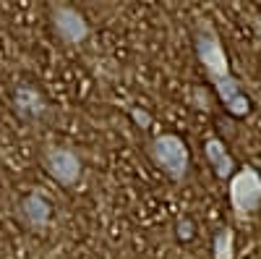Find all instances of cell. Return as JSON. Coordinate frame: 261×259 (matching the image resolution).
<instances>
[{
	"instance_id": "obj_1",
	"label": "cell",
	"mask_w": 261,
	"mask_h": 259,
	"mask_svg": "<svg viewBox=\"0 0 261 259\" xmlns=\"http://www.w3.org/2000/svg\"><path fill=\"white\" fill-rule=\"evenodd\" d=\"M146 157L157 170H162L172 183H183L191 168V149L178 134H160L146 142Z\"/></svg>"
},
{
	"instance_id": "obj_2",
	"label": "cell",
	"mask_w": 261,
	"mask_h": 259,
	"mask_svg": "<svg viewBox=\"0 0 261 259\" xmlns=\"http://www.w3.org/2000/svg\"><path fill=\"white\" fill-rule=\"evenodd\" d=\"M193 53H196V58H199V63H201V68H204L209 84L232 76L230 58L225 53V45H222L220 34H217V29L209 24L206 18H201L199 24L193 27Z\"/></svg>"
},
{
	"instance_id": "obj_3",
	"label": "cell",
	"mask_w": 261,
	"mask_h": 259,
	"mask_svg": "<svg viewBox=\"0 0 261 259\" xmlns=\"http://www.w3.org/2000/svg\"><path fill=\"white\" fill-rule=\"evenodd\" d=\"M230 207L238 218H248L261 207V173L251 165L235 170V176L227 181Z\"/></svg>"
},
{
	"instance_id": "obj_4",
	"label": "cell",
	"mask_w": 261,
	"mask_h": 259,
	"mask_svg": "<svg viewBox=\"0 0 261 259\" xmlns=\"http://www.w3.org/2000/svg\"><path fill=\"white\" fill-rule=\"evenodd\" d=\"M47 18H50L53 34L63 42V45L76 48V45L89 39V34H92V27H89V21H86V16L68 3H50Z\"/></svg>"
},
{
	"instance_id": "obj_5",
	"label": "cell",
	"mask_w": 261,
	"mask_h": 259,
	"mask_svg": "<svg viewBox=\"0 0 261 259\" xmlns=\"http://www.w3.org/2000/svg\"><path fill=\"white\" fill-rule=\"evenodd\" d=\"M42 168L58 186H65V189L76 186L84 173V162L79 152L73 147H60V144L42 149Z\"/></svg>"
},
{
	"instance_id": "obj_6",
	"label": "cell",
	"mask_w": 261,
	"mask_h": 259,
	"mask_svg": "<svg viewBox=\"0 0 261 259\" xmlns=\"http://www.w3.org/2000/svg\"><path fill=\"white\" fill-rule=\"evenodd\" d=\"M11 105H13V113L29 123H37L50 113V102L45 92L34 84H18L11 95Z\"/></svg>"
},
{
	"instance_id": "obj_7",
	"label": "cell",
	"mask_w": 261,
	"mask_h": 259,
	"mask_svg": "<svg viewBox=\"0 0 261 259\" xmlns=\"http://www.w3.org/2000/svg\"><path fill=\"white\" fill-rule=\"evenodd\" d=\"M16 218L29 230H45L53 223V204L45 194L32 191L27 197H21V202L16 207Z\"/></svg>"
},
{
	"instance_id": "obj_8",
	"label": "cell",
	"mask_w": 261,
	"mask_h": 259,
	"mask_svg": "<svg viewBox=\"0 0 261 259\" xmlns=\"http://www.w3.org/2000/svg\"><path fill=\"white\" fill-rule=\"evenodd\" d=\"M214 95L220 97V102L225 105V110L232 118H246L251 113V97L243 92V84L238 76H227L220 81H212Z\"/></svg>"
},
{
	"instance_id": "obj_9",
	"label": "cell",
	"mask_w": 261,
	"mask_h": 259,
	"mask_svg": "<svg viewBox=\"0 0 261 259\" xmlns=\"http://www.w3.org/2000/svg\"><path fill=\"white\" fill-rule=\"evenodd\" d=\"M204 157H206L209 168L214 170V176L220 181H230L235 176V170H238L235 157L227 152V144L222 139H217V136L206 139L204 142Z\"/></svg>"
},
{
	"instance_id": "obj_10",
	"label": "cell",
	"mask_w": 261,
	"mask_h": 259,
	"mask_svg": "<svg viewBox=\"0 0 261 259\" xmlns=\"http://www.w3.org/2000/svg\"><path fill=\"white\" fill-rule=\"evenodd\" d=\"M212 256L214 259H235V230L220 228L212 239Z\"/></svg>"
},
{
	"instance_id": "obj_11",
	"label": "cell",
	"mask_w": 261,
	"mask_h": 259,
	"mask_svg": "<svg viewBox=\"0 0 261 259\" xmlns=\"http://www.w3.org/2000/svg\"><path fill=\"white\" fill-rule=\"evenodd\" d=\"M175 236H178V241H191L193 236H196V225L191 218H180L175 223Z\"/></svg>"
},
{
	"instance_id": "obj_12",
	"label": "cell",
	"mask_w": 261,
	"mask_h": 259,
	"mask_svg": "<svg viewBox=\"0 0 261 259\" xmlns=\"http://www.w3.org/2000/svg\"><path fill=\"white\" fill-rule=\"evenodd\" d=\"M130 115H134V121L141 123V126H149V123H151V118H149L144 110H130Z\"/></svg>"
}]
</instances>
